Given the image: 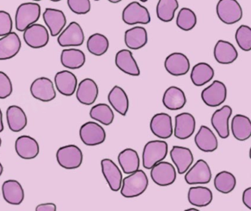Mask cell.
<instances>
[{
	"label": "cell",
	"instance_id": "1",
	"mask_svg": "<svg viewBox=\"0 0 251 211\" xmlns=\"http://www.w3.org/2000/svg\"><path fill=\"white\" fill-rule=\"evenodd\" d=\"M149 180L143 170L138 169L123 179L121 186L122 196L134 198L142 195L148 189Z\"/></svg>",
	"mask_w": 251,
	"mask_h": 211
},
{
	"label": "cell",
	"instance_id": "2",
	"mask_svg": "<svg viewBox=\"0 0 251 211\" xmlns=\"http://www.w3.org/2000/svg\"><path fill=\"white\" fill-rule=\"evenodd\" d=\"M41 6L36 2H25L17 7L16 12V29L24 32L27 27L36 23L41 17Z\"/></svg>",
	"mask_w": 251,
	"mask_h": 211
},
{
	"label": "cell",
	"instance_id": "3",
	"mask_svg": "<svg viewBox=\"0 0 251 211\" xmlns=\"http://www.w3.org/2000/svg\"><path fill=\"white\" fill-rule=\"evenodd\" d=\"M168 153V144L163 140L148 142L144 147L142 163L146 169H151L157 163L162 161Z\"/></svg>",
	"mask_w": 251,
	"mask_h": 211
},
{
	"label": "cell",
	"instance_id": "4",
	"mask_svg": "<svg viewBox=\"0 0 251 211\" xmlns=\"http://www.w3.org/2000/svg\"><path fill=\"white\" fill-rule=\"evenodd\" d=\"M56 159L62 168L68 170L76 169L83 164V154L79 147L68 145L61 147L58 149Z\"/></svg>",
	"mask_w": 251,
	"mask_h": 211
},
{
	"label": "cell",
	"instance_id": "5",
	"mask_svg": "<svg viewBox=\"0 0 251 211\" xmlns=\"http://www.w3.org/2000/svg\"><path fill=\"white\" fill-rule=\"evenodd\" d=\"M216 13L219 19L227 25L237 23L243 16L242 7L237 0H219Z\"/></svg>",
	"mask_w": 251,
	"mask_h": 211
},
{
	"label": "cell",
	"instance_id": "6",
	"mask_svg": "<svg viewBox=\"0 0 251 211\" xmlns=\"http://www.w3.org/2000/svg\"><path fill=\"white\" fill-rule=\"evenodd\" d=\"M122 19L128 25L148 24L151 21L149 10L138 1H132L125 7Z\"/></svg>",
	"mask_w": 251,
	"mask_h": 211
},
{
	"label": "cell",
	"instance_id": "7",
	"mask_svg": "<svg viewBox=\"0 0 251 211\" xmlns=\"http://www.w3.org/2000/svg\"><path fill=\"white\" fill-rule=\"evenodd\" d=\"M79 133L80 139L86 146H98L106 139L105 129L95 122L89 121L82 125Z\"/></svg>",
	"mask_w": 251,
	"mask_h": 211
},
{
	"label": "cell",
	"instance_id": "8",
	"mask_svg": "<svg viewBox=\"0 0 251 211\" xmlns=\"http://www.w3.org/2000/svg\"><path fill=\"white\" fill-rule=\"evenodd\" d=\"M227 91L223 82L215 80L211 84L202 89L201 98L205 105L209 107L221 106L227 98Z\"/></svg>",
	"mask_w": 251,
	"mask_h": 211
},
{
	"label": "cell",
	"instance_id": "9",
	"mask_svg": "<svg viewBox=\"0 0 251 211\" xmlns=\"http://www.w3.org/2000/svg\"><path fill=\"white\" fill-rule=\"evenodd\" d=\"M152 181L159 186H169L176 180L177 174L174 166L167 161H160L151 169Z\"/></svg>",
	"mask_w": 251,
	"mask_h": 211
},
{
	"label": "cell",
	"instance_id": "10",
	"mask_svg": "<svg viewBox=\"0 0 251 211\" xmlns=\"http://www.w3.org/2000/svg\"><path fill=\"white\" fill-rule=\"evenodd\" d=\"M85 41L83 29L77 22L72 21L58 35V43L61 47H78Z\"/></svg>",
	"mask_w": 251,
	"mask_h": 211
},
{
	"label": "cell",
	"instance_id": "11",
	"mask_svg": "<svg viewBox=\"0 0 251 211\" xmlns=\"http://www.w3.org/2000/svg\"><path fill=\"white\" fill-rule=\"evenodd\" d=\"M25 42L32 48H42L49 42L50 34L48 29L40 23H33L24 31Z\"/></svg>",
	"mask_w": 251,
	"mask_h": 211
},
{
	"label": "cell",
	"instance_id": "12",
	"mask_svg": "<svg viewBox=\"0 0 251 211\" xmlns=\"http://www.w3.org/2000/svg\"><path fill=\"white\" fill-rule=\"evenodd\" d=\"M30 93L35 99L42 102H50L56 98L53 82L48 77H39L32 82Z\"/></svg>",
	"mask_w": 251,
	"mask_h": 211
},
{
	"label": "cell",
	"instance_id": "13",
	"mask_svg": "<svg viewBox=\"0 0 251 211\" xmlns=\"http://www.w3.org/2000/svg\"><path fill=\"white\" fill-rule=\"evenodd\" d=\"M212 177L211 168L206 161L199 159L184 176L185 181L189 185L207 184Z\"/></svg>",
	"mask_w": 251,
	"mask_h": 211
},
{
	"label": "cell",
	"instance_id": "14",
	"mask_svg": "<svg viewBox=\"0 0 251 211\" xmlns=\"http://www.w3.org/2000/svg\"><path fill=\"white\" fill-rule=\"evenodd\" d=\"M196 120L190 113L183 112L175 118L174 136L180 140L189 139L195 133Z\"/></svg>",
	"mask_w": 251,
	"mask_h": 211
},
{
	"label": "cell",
	"instance_id": "15",
	"mask_svg": "<svg viewBox=\"0 0 251 211\" xmlns=\"http://www.w3.org/2000/svg\"><path fill=\"white\" fill-rule=\"evenodd\" d=\"M151 132L157 137L167 139L173 134V120L167 113H158L152 117L150 123Z\"/></svg>",
	"mask_w": 251,
	"mask_h": 211
},
{
	"label": "cell",
	"instance_id": "16",
	"mask_svg": "<svg viewBox=\"0 0 251 211\" xmlns=\"http://www.w3.org/2000/svg\"><path fill=\"white\" fill-rule=\"evenodd\" d=\"M164 67L172 76H184L190 70V62L183 53H172L166 58Z\"/></svg>",
	"mask_w": 251,
	"mask_h": 211
},
{
	"label": "cell",
	"instance_id": "17",
	"mask_svg": "<svg viewBox=\"0 0 251 211\" xmlns=\"http://www.w3.org/2000/svg\"><path fill=\"white\" fill-rule=\"evenodd\" d=\"M232 108L228 105L223 106L216 110L211 116V123L217 134L222 139H227L230 135L229 119L231 116Z\"/></svg>",
	"mask_w": 251,
	"mask_h": 211
},
{
	"label": "cell",
	"instance_id": "18",
	"mask_svg": "<svg viewBox=\"0 0 251 211\" xmlns=\"http://www.w3.org/2000/svg\"><path fill=\"white\" fill-rule=\"evenodd\" d=\"M15 149L20 158L30 160L34 159L39 155L40 148L36 139L28 135H23L16 140Z\"/></svg>",
	"mask_w": 251,
	"mask_h": 211
},
{
	"label": "cell",
	"instance_id": "19",
	"mask_svg": "<svg viewBox=\"0 0 251 211\" xmlns=\"http://www.w3.org/2000/svg\"><path fill=\"white\" fill-rule=\"evenodd\" d=\"M101 168L111 190L119 191L123 183V174L118 166L110 158H104L101 161Z\"/></svg>",
	"mask_w": 251,
	"mask_h": 211
},
{
	"label": "cell",
	"instance_id": "20",
	"mask_svg": "<svg viewBox=\"0 0 251 211\" xmlns=\"http://www.w3.org/2000/svg\"><path fill=\"white\" fill-rule=\"evenodd\" d=\"M76 98L80 104L91 106L95 104L99 95V87L95 81L86 78L79 83L76 89Z\"/></svg>",
	"mask_w": 251,
	"mask_h": 211
},
{
	"label": "cell",
	"instance_id": "21",
	"mask_svg": "<svg viewBox=\"0 0 251 211\" xmlns=\"http://www.w3.org/2000/svg\"><path fill=\"white\" fill-rule=\"evenodd\" d=\"M43 19L52 37L58 36L62 32L67 21L64 12L54 8L45 9Z\"/></svg>",
	"mask_w": 251,
	"mask_h": 211
},
{
	"label": "cell",
	"instance_id": "22",
	"mask_svg": "<svg viewBox=\"0 0 251 211\" xmlns=\"http://www.w3.org/2000/svg\"><path fill=\"white\" fill-rule=\"evenodd\" d=\"M22 48V41L17 33L11 32L0 38V60L15 57Z\"/></svg>",
	"mask_w": 251,
	"mask_h": 211
},
{
	"label": "cell",
	"instance_id": "23",
	"mask_svg": "<svg viewBox=\"0 0 251 211\" xmlns=\"http://www.w3.org/2000/svg\"><path fill=\"white\" fill-rule=\"evenodd\" d=\"M170 157L177 168V172L183 174L193 164L194 156L189 148L173 146L170 150Z\"/></svg>",
	"mask_w": 251,
	"mask_h": 211
},
{
	"label": "cell",
	"instance_id": "24",
	"mask_svg": "<svg viewBox=\"0 0 251 211\" xmlns=\"http://www.w3.org/2000/svg\"><path fill=\"white\" fill-rule=\"evenodd\" d=\"M55 86L58 92L64 96H72L77 86V79L70 70H61L55 74Z\"/></svg>",
	"mask_w": 251,
	"mask_h": 211
},
{
	"label": "cell",
	"instance_id": "25",
	"mask_svg": "<svg viewBox=\"0 0 251 211\" xmlns=\"http://www.w3.org/2000/svg\"><path fill=\"white\" fill-rule=\"evenodd\" d=\"M116 66L126 74L131 76H139L140 75V69L137 62L133 57L130 50L122 49L116 54Z\"/></svg>",
	"mask_w": 251,
	"mask_h": 211
},
{
	"label": "cell",
	"instance_id": "26",
	"mask_svg": "<svg viewBox=\"0 0 251 211\" xmlns=\"http://www.w3.org/2000/svg\"><path fill=\"white\" fill-rule=\"evenodd\" d=\"M236 47L228 41L220 40L214 48V59L221 64H230L238 58Z\"/></svg>",
	"mask_w": 251,
	"mask_h": 211
},
{
	"label": "cell",
	"instance_id": "27",
	"mask_svg": "<svg viewBox=\"0 0 251 211\" xmlns=\"http://www.w3.org/2000/svg\"><path fill=\"white\" fill-rule=\"evenodd\" d=\"M2 196L7 203L20 205L25 199V190L20 182L16 180H8L2 186Z\"/></svg>",
	"mask_w": 251,
	"mask_h": 211
},
{
	"label": "cell",
	"instance_id": "28",
	"mask_svg": "<svg viewBox=\"0 0 251 211\" xmlns=\"http://www.w3.org/2000/svg\"><path fill=\"white\" fill-rule=\"evenodd\" d=\"M195 142L198 149L204 152H212L218 148V140L211 129L201 126L195 136Z\"/></svg>",
	"mask_w": 251,
	"mask_h": 211
},
{
	"label": "cell",
	"instance_id": "29",
	"mask_svg": "<svg viewBox=\"0 0 251 211\" xmlns=\"http://www.w3.org/2000/svg\"><path fill=\"white\" fill-rule=\"evenodd\" d=\"M187 102L184 92L176 86H170L163 95L162 103L167 109L177 111L181 109Z\"/></svg>",
	"mask_w": 251,
	"mask_h": 211
},
{
	"label": "cell",
	"instance_id": "30",
	"mask_svg": "<svg viewBox=\"0 0 251 211\" xmlns=\"http://www.w3.org/2000/svg\"><path fill=\"white\" fill-rule=\"evenodd\" d=\"M6 120L10 130L16 133L22 131L27 125L26 113L22 107L17 105L10 106L7 108Z\"/></svg>",
	"mask_w": 251,
	"mask_h": 211
},
{
	"label": "cell",
	"instance_id": "31",
	"mask_svg": "<svg viewBox=\"0 0 251 211\" xmlns=\"http://www.w3.org/2000/svg\"><path fill=\"white\" fill-rule=\"evenodd\" d=\"M148 41V32L142 26H134L125 32V43L130 49H140L147 45Z\"/></svg>",
	"mask_w": 251,
	"mask_h": 211
},
{
	"label": "cell",
	"instance_id": "32",
	"mask_svg": "<svg viewBox=\"0 0 251 211\" xmlns=\"http://www.w3.org/2000/svg\"><path fill=\"white\" fill-rule=\"evenodd\" d=\"M111 106L122 116H126L129 109V98L126 91L120 86H114L108 95Z\"/></svg>",
	"mask_w": 251,
	"mask_h": 211
},
{
	"label": "cell",
	"instance_id": "33",
	"mask_svg": "<svg viewBox=\"0 0 251 211\" xmlns=\"http://www.w3.org/2000/svg\"><path fill=\"white\" fill-rule=\"evenodd\" d=\"M231 131L236 140L244 142L251 136V121L243 114H236L232 119Z\"/></svg>",
	"mask_w": 251,
	"mask_h": 211
},
{
	"label": "cell",
	"instance_id": "34",
	"mask_svg": "<svg viewBox=\"0 0 251 211\" xmlns=\"http://www.w3.org/2000/svg\"><path fill=\"white\" fill-rule=\"evenodd\" d=\"M84 52L77 48H66L61 52V63L66 68L77 70L81 68L86 63Z\"/></svg>",
	"mask_w": 251,
	"mask_h": 211
},
{
	"label": "cell",
	"instance_id": "35",
	"mask_svg": "<svg viewBox=\"0 0 251 211\" xmlns=\"http://www.w3.org/2000/svg\"><path fill=\"white\" fill-rule=\"evenodd\" d=\"M118 162L125 174H131L139 169V154L132 148L123 149L118 155Z\"/></svg>",
	"mask_w": 251,
	"mask_h": 211
},
{
	"label": "cell",
	"instance_id": "36",
	"mask_svg": "<svg viewBox=\"0 0 251 211\" xmlns=\"http://www.w3.org/2000/svg\"><path fill=\"white\" fill-rule=\"evenodd\" d=\"M214 76V70L209 64L199 63L192 67L190 78L192 83L197 86H203L211 82Z\"/></svg>",
	"mask_w": 251,
	"mask_h": 211
},
{
	"label": "cell",
	"instance_id": "37",
	"mask_svg": "<svg viewBox=\"0 0 251 211\" xmlns=\"http://www.w3.org/2000/svg\"><path fill=\"white\" fill-rule=\"evenodd\" d=\"M188 200L191 205L195 207L208 206L213 200L212 191L204 186L191 187L188 191Z\"/></svg>",
	"mask_w": 251,
	"mask_h": 211
},
{
	"label": "cell",
	"instance_id": "38",
	"mask_svg": "<svg viewBox=\"0 0 251 211\" xmlns=\"http://www.w3.org/2000/svg\"><path fill=\"white\" fill-rule=\"evenodd\" d=\"M109 41L105 35L95 33L89 37L86 43L88 51L95 56L103 55L109 48Z\"/></svg>",
	"mask_w": 251,
	"mask_h": 211
},
{
	"label": "cell",
	"instance_id": "39",
	"mask_svg": "<svg viewBox=\"0 0 251 211\" xmlns=\"http://www.w3.org/2000/svg\"><path fill=\"white\" fill-rule=\"evenodd\" d=\"M178 7L177 0H158L156 6L157 17L161 21L171 22Z\"/></svg>",
	"mask_w": 251,
	"mask_h": 211
},
{
	"label": "cell",
	"instance_id": "40",
	"mask_svg": "<svg viewBox=\"0 0 251 211\" xmlns=\"http://www.w3.org/2000/svg\"><path fill=\"white\" fill-rule=\"evenodd\" d=\"M214 185L219 192L227 194L233 191L236 187V179L230 171H222L215 176Z\"/></svg>",
	"mask_w": 251,
	"mask_h": 211
},
{
	"label": "cell",
	"instance_id": "41",
	"mask_svg": "<svg viewBox=\"0 0 251 211\" xmlns=\"http://www.w3.org/2000/svg\"><path fill=\"white\" fill-rule=\"evenodd\" d=\"M89 115L91 118L102 123L104 126H110L114 120V111L106 104H98L92 106Z\"/></svg>",
	"mask_w": 251,
	"mask_h": 211
},
{
	"label": "cell",
	"instance_id": "42",
	"mask_svg": "<svg viewBox=\"0 0 251 211\" xmlns=\"http://www.w3.org/2000/svg\"><path fill=\"white\" fill-rule=\"evenodd\" d=\"M198 23L196 13L188 7L180 9L176 19V24L179 29L183 31L193 29Z\"/></svg>",
	"mask_w": 251,
	"mask_h": 211
},
{
	"label": "cell",
	"instance_id": "43",
	"mask_svg": "<svg viewBox=\"0 0 251 211\" xmlns=\"http://www.w3.org/2000/svg\"><path fill=\"white\" fill-rule=\"evenodd\" d=\"M236 43L245 51L251 50V28L247 25H241L235 34Z\"/></svg>",
	"mask_w": 251,
	"mask_h": 211
},
{
	"label": "cell",
	"instance_id": "44",
	"mask_svg": "<svg viewBox=\"0 0 251 211\" xmlns=\"http://www.w3.org/2000/svg\"><path fill=\"white\" fill-rule=\"evenodd\" d=\"M69 8L77 15H85L91 10L90 0H67Z\"/></svg>",
	"mask_w": 251,
	"mask_h": 211
},
{
	"label": "cell",
	"instance_id": "45",
	"mask_svg": "<svg viewBox=\"0 0 251 211\" xmlns=\"http://www.w3.org/2000/svg\"><path fill=\"white\" fill-rule=\"evenodd\" d=\"M13 84L11 78L3 71H0V99H6L13 93Z\"/></svg>",
	"mask_w": 251,
	"mask_h": 211
},
{
	"label": "cell",
	"instance_id": "46",
	"mask_svg": "<svg viewBox=\"0 0 251 211\" xmlns=\"http://www.w3.org/2000/svg\"><path fill=\"white\" fill-rule=\"evenodd\" d=\"M13 29V20L11 14L5 10H0V37L11 33Z\"/></svg>",
	"mask_w": 251,
	"mask_h": 211
},
{
	"label": "cell",
	"instance_id": "47",
	"mask_svg": "<svg viewBox=\"0 0 251 211\" xmlns=\"http://www.w3.org/2000/svg\"><path fill=\"white\" fill-rule=\"evenodd\" d=\"M242 202L244 205L251 210V188L249 187L244 190L243 194H242Z\"/></svg>",
	"mask_w": 251,
	"mask_h": 211
},
{
	"label": "cell",
	"instance_id": "48",
	"mask_svg": "<svg viewBox=\"0 0 251 211\" xmlns=\"http://www.w3.org/2000/svg\"><path fill=\"white\" fill-rule=\"evenodd\" d=\"M56 205L52 202L40 204L36 208V211H56Z\"/></svg>",
	"mask_w": 251,
	"mask_h": 211
},
{
	"label": "cell",
	"instance_id": "49",
	"mask_svg": "<svg viewBox=\"0 0 251 211\" xmlns=\"http://www.w3.org/2000/svg\"><path fill=\"white\" fill-rule=\"evenodd\" d=\"M4 130V124L3 120H2V110L0 108V133L3 131Z\"/></svg>",
	"mask_w": 251,
	"mask_h": 211
},
{
	"label": "cell",
	"instance_id": "50",
	"mask_svg": "<svg viewBox=\"0 0 251 211\" xmlns=\"http://www.w3.org/2000/svg\"><path fill=\"white\" fill-rule=\"evenodd\" d=\"M3 166H2V163L0 162V177L2 175V173H3Z\"/></svg>",
	"mask_w": 251,
	"mask_h": 211
},
{
	"label": "cell",
	"instance_id": "51",
	"mask_svg": "<svg viewBox=\"0 0 251 211\" xmlns=\"http://www.w3.org/2000/svg\"><path fill=\"white\" fill-rule=\"evenodd\" d=\"M110 2L114 3V4H117V3L120 2V1H123V0H108Z\"/></svg>",
	"mask_w": 251,
	"mask_h": 211
},
{
	"label": "cell",
	"instance_id": "52",
	"mask_svg": "<svg viewBox=\"0 0 251 211\" xmlns=\"http://www.w3.org/2000/svg\"><path fill=\"white\" fill-rule=\"evenodd\" d=\"M186 211H199L198 209H195V208H189V209L186 210Z\"/></svg>",
	"mask_w": 251,
	"mask_h": 211
},
{
	"label": "cell",
	"instance_id": "53",
	"mask_svg": "<svg viewBox=\"0 0 251 211\" xmlns=\"http://www.w3.org/2000/svg\"><path fill=\"white\" fill-rule=\"evenodd\" d=\"M51 1H54V2H58V1H61V0H50Z\"/></svg>",
	"mask_w": 251,
	"mask_h": 211
},
{
	"label": "cell",
	"instance_id": "54",
	"mask_svg": "<svg viewBox=\"0 0 251 211\" xmlns=\"http://www.w3.org/2000/svg\"><path fill=\"white\" fill-rule=\"evenodd\" d=\"M139 1H142V2H147L148 0H139Z\"/></svg>",
	"mask_w": 251,
	"mask_h": 211
},
{
	"label": "cell",
	"instance_id": "55",
	"mask_svg": "<svg viewBox=\"0 0 251 211\" xmlns=\"http://www.w3.org/2000/svg\"><path fill=\"white\" fill-rule=\"evenodd\" d=\"M1 146H2V139L0 138V148H1Z\"/></svg>",
	"mask_w": 251,
	"mask_h": 211
},
{
	"label": "cell",
	"instance_id": "56",
	"mask_svg": "<svg viewBox=\"0 0 251 211\" xmlns=\"http://www.w3.org/2000/svg\"><path fill=\"white\" fill-rule=\"evenodd\" d=\"M33 1H42V0H33Z\"/></svg>",
	"mask_w": 251,
	"mask_h": 211
},
{
	"label": "cell",
	"instance_id": "57",
	"mask_svg": "<svg viewBox=\"0 0 251 211\" xmlns=\"http://www.w3.org/2000/svg\"><path fill=\"white\" fill-rule=\"evenodd\" d=\"M95 1H100V0H95Z\"/></svg>",
	"mask_w": 251,
	"mask_h": 211
}]
</instances>
